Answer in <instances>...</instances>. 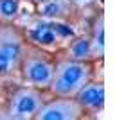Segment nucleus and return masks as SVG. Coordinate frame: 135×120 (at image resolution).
Returning <instances> with one entry per match:
<instances>
[{"label": "nucleus", "mask_w": 135, "mask_h": 120, "mask_svg": "<svg viewBox=\"0 0 135 120\" xmlns=\"http://www.w3.org/2000/svg\"><path fill=\"white\" fill-rule=\"evenodd\" d=\"M31 2H36V4H38V2H42V0H31Z\"/></svg>", "instance_id": "14"}, {"label": "nucleus", "mask_w": 135, "mask_h": 120, "mask_svg": "<svg viewBox=\"0 0 135 120\" xmlns=\"http://www.w3.org/2000/svg\"><path fill=\"white\" fill-rule=\"evenodd\" d=\"M43 102H45V97H43L40 88H34V86L20 88V90H16L11 95L6 117L11 120L34 118Z\"/></svg>", "instance_id": "3"}, {"label": "nucleus", "mask_w": 135, "mask_h": 120, "mask_svg": "<svg viewBox=\"0 0 135 120\" xmlns=\"http://www.w3.org/2000/svg\"><path fill=\"white\" fill-rule=\"evenodd\" d=\"M92 77V66L88 61L60 59L54 63V74L49 90L54 97H76Z\"/></svg>", "instance_id": "1"}, {"label": "nucleus", "mask_w": 135, "mask_h": 120, "mask_svg": "<svg viewBox=\"0 0 135 120\" xmlns=\"http://www.w3.org/2000/svg\"><path fill=\"white\" fill-rule=\"evenodd\" d=\"M20 58V47L16 41L0 43V75H6L13 72Z\"/></svg>", "instance_id": "9"}, {"label": "nucleus", "mask_w": 135, "mask_h": 120, "mask_svg": "<svg viewBox=\"0 0 135 120\" xmlns=\"http://www.w3.org/2000/svg\"><path fill=\"white\" fill-rule=\"evenodd\" d=\"M67 58L76 61H88L90 59V41L86 36H74L67 47Z\"/></svg>", "instance_id": "10"}, {"label": "nucleus", "mask_w": 135, "mask_h": 120, "mask_svg": "<svg viewBox=\"0 0 135 120\" xmlns=\"http://www.w3.org/2000/svg\"><path fill=\"white\" fill-rule=\"evenodd\" d=\"M72 4L69 0H42L38 2V16L43 20H61L67 18L72 11Z\"/></svg>", "instance_id": "7"}, {"label": "nucleus", "mask_w": 135, "mask_h": 120, "mask_svg": "<svg viewBox=\"0 0 135 120\" xmlns=\"http://www.w3.org/2000/svg\"><path fill=\"white\" fill-rule=\"evenodd\" d=\"M6 41H18V36L11 29H2L0 27V43H6Z\"/></svg>", "instance_id": "12"}, {"label": "nucleus", "mask_w": 135, "mask_h": 120, "mask_svg": "<svg viewBox=\"0 0 135 120\" xmlns=\"http://www.w3.org/2000/svg\"><path fill=\"white\" fill-rule=\"evenodd\" d=\"M25 34L31 43L45 49H54L61 41H67L76 36V32L60 20H43V18L29 25Z\"/></svg>", "instance_id": "2"}, {"label": "nucleus", "mask_w": 135, "mask_h": 120, "mask_svg": "<svg viewBox=\"0 0 135 120\" xmlns=\"http://www.w3.org/2000/svg\"><path fill=\"white\" fill-rule=\"evenodd\" d=\"M106 36H104V14H99L92 25V36L90 41V59H101L106 49Z\"/></svg>", "instance_id": "8"}, {"label": "nucleus", "mask_w": 135, "mask_h": 120, "mask_svg": "<svg viewBox=\"0 0 135 120\" xmlns=\"http://www.w3.org/2000/svg\"><path fill=\"white\" fill-rule=\"evenodd\" d=\"M74 99L81 106L83 111H101L106 100V90L104 84L99 81H88L81 90L76 93Z\"/></svg>", "instance_id": "6"}, {"label": "nucleus", "mask_w": 135, "mask_h": 120, "mask_svg": "<svg viewBox=\"0 0 135 120\" xmlns=\"http://www.w3.org/2000/svg\"><path fill=\"white\" fill-rule=\"evenodd\" d=\"M54 74V63L40 54L25 56L22 61V77L23 81L34 88H49Z\"/></svg>", "instance_id": "4"}, {"label": "nucleus", "mask_w": 135, "mask_h": 120, "mask_svg": "<svg viewBox=\"0 0 135 120\" xmlns=\"http://www.w3.org/2000/svg\"><path fill=\"white\" fill-rule=\"evenodd\" d=\"M20 13V0H0V20L15 22Z\"/></svg>", "instance_id": "11"}, {"label": "nucleus", "mask_w": 135, "mask_h": 120, "mask_svg": "<svg viewBox=\"0 0 135 120\" xmlns=\"http://www.w3.org/2000/svg\"><path fill=\"white\" fill-rule=\"evenodd\" d=\"M83 115L81 106L74 97H56L43 102L36 113V120H78Z\"/></svg>", "instance_id": "5"}, {"label": "nucleus", "mask_w": 135, "mask_h": 120, "mask_svg": "<svg viewBox=\"0 0 135 120\" xmlns=\"http://www.w3.org/2000/svg\"><path fill=\"white\" fill-rule=\"evenodd\" d=\"M69 2L72 4L74 7H88V6L95 4L97 0H69Z\"/></svg>", "instance_id": "13"}]
</instances>
